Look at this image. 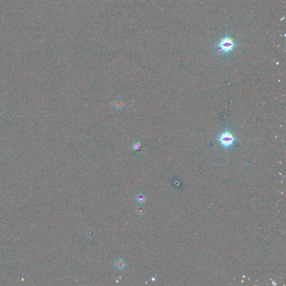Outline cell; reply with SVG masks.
Here are the masks:
<instances>
[{"label": "cell", "mask_w": 286, "mask_h": 286, "mask_svg": "<svg viewBox=\"0 0 286 286\" xmlns=\"http://www.w3.org/2000/svg\"><path fill=\"white\" fill-rule=\"evenodd\" d=\"M236 45L235 41L226 33L216 45V48L218 53L228 55L236 47Z\"/></svg>", "instance_id": "obj_1"}, {"label": "cell", "mask_w": 286, "mask_h": 286, "mask_svg": "<svg viewBox=\"0 0 286 286\" xmlns=\"http://www.w3.org/2000/svg\"><path fill=\"white\" fill-rule=\"evenodd\" d=\"M216 139L220 143L221 146L226 150L230 148L239 140L238 138L234 137L232 133L229 132L227 128L225 131L220 133Z\"/></svg>", "instance_id": "obj_2"}, {"label": "cell", "mask_w": 286, "mask_h": 286, "mask_svg": "<svg viewBox=\"0 0 286 286\" xmlns=\"http://www.w3.org/2000/svg\"><path fill=\"white\" fill-rule=\"evenodd\" d=\"M126 263L123 259H119L116 263V267L119 270H123L126 266Z\"/></svg>", "instance_id": "obj_3"}, {"label": "cell", "mask_w": 286, "mask_h": 286, "mask_svg": "<svg viewBox=\"0 0 286 286\" xmlns=\"http://www.w3.org/2000/svg\"><path fill=\"white\" fill-rule=\"evenodd\" d=\"M136 198H137V200L138 201V202L140 203V204H144L145 202V196L142 194V193H139L137 195V197H136Z\"/></svg>", "instance_id": "obj_4"}, {"label": "cell", "mask_w": 286, "mask_h": 286, "mask_svg": "<svg viewBox=\"0 0 286 286\" xmlns=\"http://www.w3.org/2000/svg\"><path fill=\"white\" fill-rule=\"evenodd\" d=\"M112 106H113L114 109L116 110H120L123 107V104H122V102L121 101L118 100L113 102V104H112Z\"/></svg>", "instance_id": "obj_5"}, {"label": "cell", "mask_w": 286, "mask_h": 286, "mask_svg": "<svg viewBox=\"0 0 286 286\" xmlns=\"http://www.w3.org/2000/svg\"><path fill=\"white\" fill-rule=\"evenodd\" d=\"M132 148L133 149V151H140V149H142V145H141V144H140V143L139 142H135L133 145Z\"/></svg>", "instance_id": "obj_6"}]
</instances>
